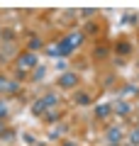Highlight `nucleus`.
<instances>
[{
	"label": "nucleus",
	"mask_w": 139,
	"mask_h": 146,
	"mask_svg": "<svg viewBox=\"0 0 139 146\" xmlns=\"http://www.w3.org/2000/svg\"><path fill=\"white\" fill-rule=\"evenodd\" d=\"M76 102L78 105H88V102H90V98H88L86 93H81V95H76Z\"/></svg>",
	"instance_id": "1a4fd4ad"
},
{
	"label": "nucleus",
	"mask_w": 139,
	"mask_h": 146,
	"mask_svg": "<svg viewBox=\"0 0 139 146\" xmlns=\"http://www.w3.org/2000/svg\"><path fill=\"white\" fill-rule=\"evenodd\" d=\"M0 34H3V32H0Z\"/></svg>",
	"instance_id": "a211bd4d"
},
{
	"label": "nucleus",
	"mask_w": 139,
	"mask_h": 146,
	"mask_svg": "<svg viewBox=\"0 0 139 146\" xmlns=\"http://www.w3.org/2000/svg\"><path fill=\"white\" fill-rule=\"evenodd\" d=\"M41 76H44V66H41V68H37V71H34V80H37V78H41Z\"/></svg>",
	"instance_id": "4468645a"
},
{
	"label": "nucleus",
	"mask_w": 139,
	"mask_h": 146,
	"mask_svg": "<svg viewBox=\"0 0 139 146\" xmlns=\"http://www.w3.org/2000/svg\"><path fill=\"white\" fill-rule=\"evenodd\" d=\"M115 112H117V115H129V105L127 102H117L115 105Z\"/></svg>",
	"instance_id": "6e6552de"
},
{
	"label": "nucleus",
	"mask_w": 139,
	"mask_h": 146,
	"mask_svg": "<svg viewBox=\"0 0 139 146\" xmlns=\"http://www.w3.org/2000/svg\"><path fill=\"white\" fill-rule=\"evenodd\" d=\"M63 146H73V144H63Z\"/></svg>",
	"instance_id": "dca6fc26"
},
{
	"label": "nucleus",
	"mask_w": 139,
	"mask_h": 146,
	"mask_svg": "<svg viewBox=\"0 0 139 146\" xmlns=\"http://www.w3.org/2000/svg\"><path fill=\"white\" fill-rule=\"evenodd\" d=\"M129 141H132L134 146H139V129H134L132 134H129Z\"/></svg>",
	"instance_id": "9d476101"
},
{
	"label": "nucleus",
	"mask_w": 139,
	"mask_h": 146,
	"mask_svg": "<svg viewBox=\"0 0 139 146\" xmlns=\"http://www.w3.org/2000/svg\"><path fill=\"white\" fill-rule=\"evenodd\" d=\"M117 51H120V54H127V51H129V44H124V42L117 44Z\"/></svg>",
	"instance_id": "f8f14e48"
},
{
	"label": "nucleus",
	"mask_w": 139,
	"mask_h": 146,
	"mask_svg": "<svg viewBox=\"0 0 139 146\" xmlns=\"http://www.w3.org/2000/svg\"><path fill=\"white\" fill-rule=\"evenodd\" d=\"M137 93H139V88H137Z\"/></svg>",
	"instance_id": "f3484780"
},
{
	"label": "nucleus",
	"mask_w": 139,
	"mask_h": 146,
	"mask_svg": "<svg viewBox=\"0 0 139 146\" xmlns=\"http://www.w3.org/2000/svg\"><path fill=\"white\" fill-rule=\"evenodd\" d=\"M0 115H5V105H0Z\"/></svg>",
	"instance_id": "2eb2a0df"
},
{
	"label": "nucleus",
	"mask_w": 139,
	"mask_h": 146,
	"mask_svg": "<svg viewBox=\"0 0 139 146\" xmlns=\"http://www.w3.org/2000/svg\"><path fill=\"white\" fill-rule=\"evenodd\" d=\"M56 102V95H46V98H41V100H37V105H34V115H39V112H44L49 105H54Z\"/></svg>",
	"instance_id": "f257e3e1"
},
{
	"label": "nucleus",
	"mask_w": 139,
	"mask_h": 146,
	"mask_svg": "<svg viewBox=\"0 0 139 146\" xmlns=\"http://www.w3.org/2000/svg\"><path fill=\"white\" fill-rule=\"evenodd\" d=\"M17 88H20V83H12V80L0 78V93H15Z\"/></svg>",
	"instance_id": "423d86ee"
},
{
	"label": "nucleus",
	"mask_w": 139,
	"mask_h": 146,
	"mask_svg": "<svg viewBox=\"0 0 139 146\" xmlns=\"http://www.w3.org/2000/svg\"><path fill=\"white\" fill-rule=\"evenodd\" d=\"M39 46H41V42H39V39H29V49H32V51H37Z\"/></svg>",
	"instance_id": "9b49d317"
},
{
	"label": "nucleus",
	"mask_w": 139,
	"mask_h": 146,
	"mask_svg": "<svg viewBox=\"0 0 139 146\" xmlns=\"http://www.w3.org/2000/svg\"><path fill=\"white\" fill-rule=\"evenodd\" d=\"M110 110H112L110 105H98V107H95V115H98V117H108Z\"/></svg>",
	"instance_id": "0eeeda50"
},
{
	"label": "nucleus",
	"mask_w": 139,
	"mask_h": 146,
	"mask_svg": "<svg viewBox=\"0 0 139 146\" xmlns=\"http://www.w3.org/2000/svg\"><path fill=\"white\" fill-rule=\"evenodd\" d=\"M34 63H37V56H34L32 51H29V54H22V56L17 58V66H20V68H32Z\"/></svg>",
	"instance_id": "f03ea898"
},
{
	"label": "nucleus",
	"mask_w": 139,
	"mask_h": 146,
	"mask_svg": "<svg viewBox=\"0 0 139 146\" xmlns=\"http://www.w3.org/2000/svg\"><path fill=\"white\" fill-rule=\"evenodd\" d=\"M51 51H54V54H59V56H68V54L73 51V46H71V42H68V39H63V42L59 44L56 49H51Z\"/></svg>",
	"instance_id": "20e7f679"
},
{
	"label": "nucleus",
	"mask_w": 139,
	"mask_h": 146,
	"mask_svg": "<svg viewBox=\"0 0 139 146\" xmlns=\"http://www.w3.org/2000/svg\"><path fill=\"white\" fill-rule=\"evenodd\" d=\"M124 22H127V25H134V22H137V15H127V17H124Z\"/></svg>",
	"instance_id": "ddd939ff"
},
{
	"label": "nucleus",
	"mask_w": 139,
	"mask_h": 146,
	"mask_svg": "<svg viewBox=\"0 0 139 146\" xmlns=\"http://www.w3.org/2000/svg\"><path fill=\"white\" fill-rule=\"evenodd\" d=\"M59 83H61L63 88H73V85L78 83V76H76V73H61V78H59Z\"/></svg>",
	"instance_id": "7ed1b4c3"
},
{
	"label": "nucleus",
	"mask_w": 139,
	"mask_h": 146,
	"mask_svg": "<svg viewBox=\"0 0 139 146\" xmlns=\"http://www.w3.org/2000/svg\"><path fill=\"white\" fill-rule=\"evenodd\" d=\"M122 139V129L120 127H112V129H108V141L110 146H117V141Z\"/></svg>",
	"instance_id": "39448f33"
}]
</instances>
